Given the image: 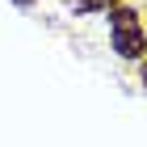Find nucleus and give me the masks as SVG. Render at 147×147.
<instances>
[{"instance_id": "7ed1b4c3", "label": "nucleus", "mask_w": 147, "mask_h": 147, "mask_svg": "<svg viewBox=\"0 0 147 147\" xmlns=\"http://www.w3.org/2000/svg\"><path fill=\"white\" fill-rule=\"evenodd\" d=\"M13 4H21V9H30V4H34V0H13Z\"/></svg>"}, {"instance_id": "f03ea898", "label": "nucleus", "mask_w": 147, "mask_h": 147, "mask_svg": "<svg viewBox=\"0 0 147 147\" xmlns=\"http://www.w3.org/2000/svg\"><path fill=\"white\" fill-rule=\"evenodd\" d=\"M71 9L76 13H92V9H101V0H71Z\"/></svg>"}, {"instance_id": "f257e3e1", "label": "nucleus", "mask_w": 147, "mask_h": 147, "mask_svg": "<svg viewBox=\"0 0 147 147\" xmlns=\"http://www.w3.org/2000/svg\"><path fill=\"white\" fill-rule=\"evenodd\" d=\"M109 25H113V51H118L122 59H143V51H147V34H143L139 13L126 9V4H118V9L109 13Z\"/></svg>"}, {"instance_id": "20e7f679", "label": "nucleus", "mask_w": 147, "mask_h": 147, "mask_svg": "<svg viewBox=\"0 0 147 147\" xmlns=\"http://www.w3.org/2000/svg\"><path fill=\"white\" fill-rule=\"evenodd\" d=\"M143 84H147V63H143Z\"/></svg>"}]
</instances>
